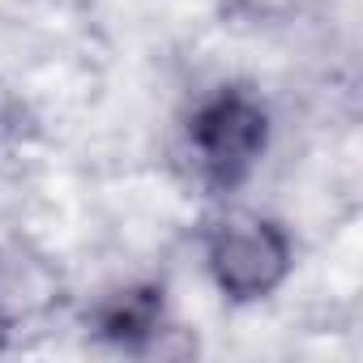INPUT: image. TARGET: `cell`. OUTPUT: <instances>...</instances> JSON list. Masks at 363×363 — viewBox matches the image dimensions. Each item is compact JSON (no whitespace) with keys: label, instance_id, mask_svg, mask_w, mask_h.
<instances>
[{"label":"cell","instance_id":"3957f363","mask_svg":"<svg viewBox=\"0 0 363 363\" xmlns=\"http://www.w3.org/2000/svg\"><path fill=\"white\" fill-rule=\"evenodd\" d=\"M94 325L107 342L116 346H137L145 337H154L162 329V291L154 286H128L116 291L111 299H103V308L94 312Z\"/></svg>","mask_w":363,"mask_h":363},{"label":"cell","instance_id":"6da1fadb","mask_svg":"<svg viewBox=\"0 0 363 363\" xmlns=\"http://www.w3.org/2000/svg\"><path fill=\"white\" fill-rule=\"evenodd\" d=\"M189 154L210 189H235L252 175L269 145V111L240 86H218L189 116Z\"/></svg>","mask_w":363,"mask_h":363},{"label":"cell","instance_id":"7a4b0ae2","mask_svg":"<svg viewBox=\"0 0 363 363\" xmlns=\"http://www.w3.org/2000/svg\"><path fill=\"white\" fill-rule=\"evenodd\" d=\"M291 235L252 210H231L210 227L206 240V265L218 291L235 303H252L274 295L291 274Z\"/></svg>","mask_w":363,"mask_h":363}]
</instances>
